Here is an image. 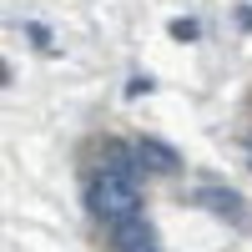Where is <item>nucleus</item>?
I'll return each instance as SVG.
<instances>
[{
	"instance_id": "1",
	"label": "nucleus",
	"mask_w": 252,
	"mask_h": 252,
	"mask_svg": "<svg viewBox=\"0 0 252 252\" xmlns=\"http://www.w3.org/2000/svg\"><path fill=\"white\" fill-rule=\"evenodd\" d=\"M86 207L96 217H106V222H126V217L141 212V192H136L131 177H116V172L101 166V172L86 182Z\"/></svg>"
},
{
	"instance_id": "2",
	"label": "nucleus",
	"mask_w": 252,
	"mask_h": 252,
	"mask_svg": "<svg viewBox=\"0 0 252 252\" xmlns=\"http://www.w3.org/2000/svg\"><path fill=\"white\" fill-rule=\"evenodd\" d=\"M111 247H116V252H157V232H152V222H146V217H126V222H116Z\"/></svg>"
},
{
	"instance_id": "3",
	"label": "nucleus",
	"mask_w": 252,
	"mask_h": 252,
	"mask_svg": "<svg viewBox=\"0 0 252 252\" xmlns=\"http://www.w3.org/2000/svg\"><path fill=\"white\" fill-rule=\"evenodd\" d=\"M197 207H207V212H217V217H227V222H242V217H247V202H242L237 192H227V187H202V192H197Z\"/></svg>"
},
{
	"instance_id": "4",
	"label": "nucleus",
	"mask_w": 252,
	"mask_h": 252,
	"mask_svg": "<svg viewBox=\"0 0 252 252\" xmlns=\"http://www.w3.org/2000/svg\"><path fill=\"white\" fill-rule=\"evenodd\" d=\"M136 161L146 166V172H177L182 157L172 152V146H161V141H136Z\"/></svg>"
}]
</instances>
